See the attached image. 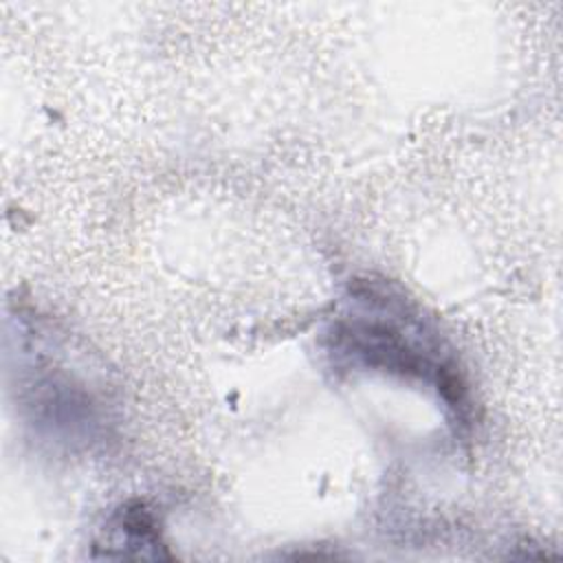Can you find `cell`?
<instances>
[{"mask_svg": "<svg viewBox=\"0 0 563 563\" xmlns=\"http://www.w3.org/2000/svg\"><path fill=\"white\" fill-rule=\"evenodd\" d=\"M334 341H339L345 354H352L367 367L435 380L438 389L453 405L462 398L457 374L444 363L433 361L429 352L416 347L411 336L389 321H365L361 317L352 321L343 319L334 328Z\"/></svg>", "mask_w": 563, "mask_h": 563, "instance_id": "cell-1", "label": "cell"}]
</instances>
